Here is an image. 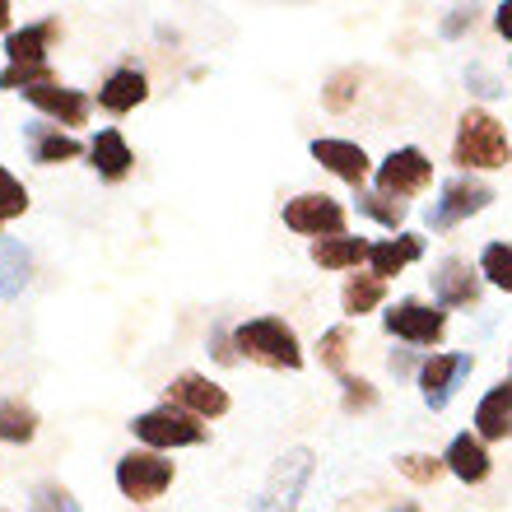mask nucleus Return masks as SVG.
<instances>
[{
	"instance_id": "4",
	"label": "nucleus",
	"mask_w": 512,
	"mask_h": 512,
	"mask_svg": "<svg viewBox=\"0 0 512 512\" xmlns=\"http://www.w3.org/2000/svg\"><path fill=\"white\" fill-rule=\"evenodd\" d=\"M131 433L149 447V452H173V447L205 443V419L187 415V410L173 401H163V405H154V410H145V415H135Z\"/></svg>"
},
{
	"instance_id": "23",
	"label": "nucleus",
	"mask_w": 512,
	"mask_h": 512,
	"mask_svg": "<svg viewBox=\"0 0 512 512\" xmlns=\"http://www.w3.org/2000/svg\"><path fill=\"white\" fill-rule=\"evenodd\" d=\"M373 243L364 238H322V243H312V261L322 270H354L359 261H368Z\"/></svg>"
},
{
	"instance_id": "13",
	"label": "nucleus",
	"mask_w": 512,
	"mask_h": 512,
	"mask_svg": "<svg viewBox=\"0 0 512 512\" xmlns=\"http://www.w3.org/2000/svg\"><path fill=\"white\" fill-rule=\"evenodd\" d=\"M312 159L322 163L326 173H336L340 182H350L354 191H364V177H368V168H373L364 145H354V140H331V135L312 140Z\"/></svg>"
},
{
	"instance_id": "19",
	"label": "nucleus",
	"mask_w": 512,
	"mask_h": 512,
	"mask_svg": "<svg viewBox=\"0 0 512 512\" xmlns=\"http://www.w3.org/2000/svg\"><path fill=\"white\" fill-rule=\"evenodd\" d=\"M89 163H94V173L103 177V182H122V177H131L135 154H131V145H126V135L117 131V126H108V131L94 135V145H89Z\"/></svg>"
},
{
	"instance_id": "3",
	"label": "nucleus",
	"mask_w": 512,
	"mask_h": 512,
	"mask_svg": "<svg viewBox=\"0 0 512 512\" xmlns=\"http://www.w3.org/2000/svg\"><path fill=\"white\" fill-rule=\"evenodd\" d=\"M312 471H317L312 447H289L284 457H275V466H270V475H266V485H261V494L252 499V508H247V512H298Z\"/></svg>"
},
{
	"instance_id": "18",
	"label": "nucleus",
	"mask_w": 512,
	"mask_h": 512,
	"mask_svg": "<svg viewBox=\"0 0 512 512\" xmlns=\"http://www.w3.org/2000/svg\"><path fill=\"white\" fill-rule=\"evenodd\" d=\"M475 438L480 443H503L512 438V378L485 391V401L475 405Z\"/></svg>"
},
{
	"instance_id": "24",
	"label": "nucleus",
	"mask_w": 512,
	"mask_h": 512,
	"mask_svg": "<svg viewBox=\"0 0 512 512\" xmlns=\"http://www.w3.org/2000/svg\"><path fill=\"white\" fill-rule=\"evenodd\" d=\"M38 438V410L19 396H0V443H33Z\"/></svg>"
},
{
	"instance_id": "21",
	"label": "nucleus",
	"mask_w": 512,
	"mask_h": 512,
	"mask_svg": "<svg viewBox=\"0 0 512 512\" xmlns=\"http://www.w3.org/2000/svg\"><path fill=\"white\" fill-rule=\"evenodd\" d=\"M424 256V238H415V233H396V238H387V243H373V252H368V266H373V275L378 280H391V275H401L410 261H419Z\"/></svg>"
},
{
	"instance_id": "32",
	"label": "nucleus",
	"mask_w": 512,
	"mask_h": 512,
	"mask_svg": "<svg viewBox=\"0 0 512 512\" xmlns=\"http://www.w3.org/2000/svg\"><path fill=\"white\" fill-rule=\"evenodd\" d=\"M24 210H28V187L0 163V224H5V219H19Z\"/></svg>"
},
{
	"instance_id": "38",
	"label": "nucleus",
	"mask_w": 512,
	"mask_h": 512,
	"mask_svg": "<svg viewBox=\"0 0 512 512\" xmlns=\"http://www.w3.org/2000/svg\"><path fill=\"white\" fill-rule=\"evenodd\" d=\"M494 28H499L503 38H512V0H508V5H499V10H494Z\"/></svg>"
},
{
	"instance_id": "26",
	"label": "nucleus",
	"mask_w": 512,
	"mask_h": 512,
	"mask_svg": "<svg viewBox=\"0 0 512 512\" xmlns=\"http://www.w3.org/2000/svg\"><path fill=\"white\" fill-rule=\"evenodd\" d=\"M317 359H322L326 373H336L340 382L350 378L345 373V359H350V326H331V331H322V340H317Z\"/></svg>"
},
{
	"instance_id": "29",
	"label": "nucleus",
	"mask_w": 512,
	"mask_h": 512,
	"mask_svg": "<svg viewBox=\"0 0 512 512\" xmlns=\"http://www.w3.org/2000/svg\"><path fill=\"white\" fill-rule=\"evenodd\" d=\"M42 84H56L52 61H47V66H5L0 70V89H5V94H28V89H42Z\"/></svg>"
},
{
	"instance_id": "10",
	"label": "nucleus",
	"mask_w": 512,
	"mask_h": 512,
	"mask_svg": "<svg viewBox=\"0 0 512 512\" xmlns=\"http://www.w3.org/2000/svg\"><path fill=\"white\" fill-rule=\"evenodd\" d=\"M475 359L471 354H433L419 364V396L429 410H447V401L457 396V387L471 378Z\"/></svg>"
},
{
	"instance_id": "33",
	"label": "nucleus",
	"mask_w": 512,
	"mask_h": 512,
	"mask_svg": "<svg viewBox=\"0 0 512 512\" xmlns=\"http://www.w3.org/2000/svg\"><path fill=\"white\" fill-rule=\"evenodd\" d=\"M354 94H359V70H340V75H331V84L322 89V108L345 112L354 103Z\"/></svg>"
},
{
	"instance_id": "40",
	"label": "nucleus",
	"mask_w": 512,
	"mask_h": 512,
	"mask_svg": "<svg viewBox=\"0 0 512 512\" xmlns=\"http://www.w3.org/2000/svg\"><path fill=\"white\" fill-rule=\"evenodd\" d=\"M5 28H10V5L0 0V33H5Z\"/></svg>"
},
{
	"instance_id": "8",
	"label": "nucleus",
	"mask_w": 512,
	"mask_h": 512,
	"mask_svg": "<svg viewBox=\"0 0 512 512\" xmlns=\"http://www.w3.org/2000/svg\"><path fill=\"white\" fill-rule=\"evenodd\" d=\"M387 336L405 340V345H438L447 336V312L438 303H419V298H401L391 312H382Z\"/></svg>"
},
{
	"instance_id": "17",
	"label": "nucleus",
	"mask_w": 512,
	"mask_h": 512,
	"mask_svg": "<svg viewBox=\"0 0 512 512\" xmlns=\"http://www.w3.org/2000/svg\"><path fill=\"white\" fill-rule=\"evenodd\" d=\"M24 140H28V159L38 168H56V163H70L84 154V145L75 135H66L61 126H47V122H28Z\"/></svg>"
},
{
	"instance_id": "41",
	"label": "nucleus",
	"mask_w": 512,
	"mask_h": 512,
	"mask_svg": "<svg viewBox=\"0 0 512 512\" xmlns=\"http://www.w3.org/2000/svg\"><path fill=\"white\" fill-rule=\"evenodd\" d=\"M387 512H419V503H410V499H405V503H396V508H387Z\"/></svg>"
},
{
	"instance_id": "30",
	"label": "nucleus",
	"mask_w": 512,
	"mask_h": 512,
	"mask_svg": "<svg viewBox=\"0 0 512 512\" xmlns=\"http://www.w3.org/2000/svg\"><path fill=\"white\" fill-rule=\"evenodd\" d=\"M354 205H359V215L378 219V224H387V229H401L405 224V201H391V196H382V191H359Z\"/></svg>"
},
{
	"instance_id": "27",
	"label": "nucleus",
	"mask_w": 512,
	"mask_h": 512,
	"mask_svg": "<svg viewBox=\"0 0 512 512\" xmlns=\"http://www.w3.org/2000/svg\"><path fill=\"white\" fill-rule=\"evenodd\" d=\"M28 512H84V508L61 480H42V485H33V494H28Z\"/></svg>"
},
{
	"instance_id": "9",
	"label": "nucleus",
	"mask_w": 512,
	"mask_h": 512,
	"mask_svg": "<svg viewBox=\"0 0 512 512\" xmlns=\"http://www.w3.org/2000/svg\"><path fill=\"white\" fill-rule=\"evenodd\" d=\"M433 182V163L424 149L405 145V149H391L387 159L378 163V191L391 196V201H405V196H419V191Z\"/></svg>"
},
{
	"instance_id": "28",
	"label": "nucleus",
	"mask_w": 512,
	"mask_h": 512,
	"mask_svg": "<svg viewBox=\"0 0 512 512\" xmlns=\"http://www.w3.org/2000/svg\"><path fill=\"white\" fill-rule=\"evenodd\" d=\"M480 275H485L494 289L512 294V243H489L480 252Z\"/></svg>"
},
{
	"instance_id": "12",
	"label": "nucleus",
	"mask_w": 512,
	"mask_h": 512,
	"mask_svg": "<svg viewBox=\"0 0 512 512\" xmlns=\"http://www.w3.org/2000/svg\"><path fill=\"white\" fill-rule=\"evenodd\" d=\"M168 401L182 405V410L196 419L229 415V391L219 387V382H210L205 373H177V378L168 382Z\"/></svg>"
},
{
	"instance_id": "2",
	"label": "nucleus",
	"mask_w": 512,
	"mask_h": 512,
	"mask_svg": "<svg viewBox=\"0 0 512 512\" xmlns=\"http://www.w3.org/2000/svg\"><path fill=\"white\" fill-rule=\"evenodd\" d=\"M233 350L261 368H289V373L303 368V345L284 317H252V322L233 326Z\"/></svg>"
},
{
	"instance_id": "31",
	"label": "nucleus",
	"mask_w": 512,
	"mask_h": 512,
	"mask_svg": "<svg viewBox=\"0 0 512 512\" xmlns=\"http://www.w3.org/2000/svg\"><path fill=\"white\" fill-rule=\"evenodd\" d=\"M396 471H401L410 485H433V480L447 471V461L429 457V452H405V457H396Z\"/></svg>"
},
{
	"instance_id": "36",
	"label": "nucleus",
	"mask_w": 512,
	"mask_h": 512,
	"mask_svg": "<svg viewBox=\"0 0 512 512\" xmlns=\"http://www.w3.org/2000/svg\"><path fill=\"white\" fill-rule=\"evenodd\" d=\"M210 354H215L219 364H238V350H233V331L215 326V331H210Z\"/></svg>"
},
{
	"instance_id": "6",
	"label": "nucleus",
	"mask_w": 512,
	"mask_h": 512,
	"mask_svg": "<svg viewBox=\"0 0 512 512\" xmlns=\"http://www.w3.org/2000/svg\"><path fill=\"white\" fill-rule=\"evenodd\" d=\"M284 229L303 238H345V205L331 201L326 191H303L294 201H284Z\"/></svg>"
},
{
	"instance_id": "34",
	"label": "nucleus",
	"mask_w": 512,
	"mask_h": 512,
	"mask_svg": "<svg viewBox=\"0 0 512 512\" xmlns=\"http://www.w3.org/2000/svg\"><path fill=\"white\" fill-rule=\"evenodd\" d=\"M340 387H345L340 405H345L350 415H359V410H373V405H378V387H373V382H364V378H345Z\"/></svg>"
},
{
	"instance_id": "1",
	"label": "nucleus",
	"mask_w": 512,
	"mask_h": 512,
	"mask_svg": "<svg viewBox=\"0 0 512 512\" xmlns=\"http://www.w3.org/2000/svg\"><path fill=\"white\" fill-rule=\"evenodd\" d=\"M452 163L471 168V173H494L512 163V140L503 122L485 108H466L457 122V140H452Z\"/></svg>"
},
{
	"instance_id": "25",
	"label": "nucleus",
	"mask_w": 512,
	"mask_h": 512,
	"mask_svg": "<svg viewBox=\"0 0 512 512\" xmlns=\"http://www.w3.org/2000/svg\"><path fill=\"white\" fill-rule=\"evenodd\" d=\"M387 298V280H378V275H350L345 280V289H340V308H345V317H364V312H373Z\"/></svg>"
},
{
	"instance_id": "11",
	"label": "nucleus",
	"mask_w": 512,
	"mask_h": 512,
	"mask_svg": "<svg viewBox=\"0 0 512 512\" xmlns=\"http://www.w3.org/2000/svg\"><path fill=\"white\" fill-rule=\"evenodd\" d=\"M429 280L438 308H471V303H480V266L461 261V256H443Z\"/></svg>"
},
{
	"instance_id": "14",
	"label": "nucleus",
	"mask_w": 512,
	"mask_h": 512,
	"mask_svg": "<svg viewBox=\"0 0 512 512\" xmlns=\"http://www.w3.org/2000/svg\"><path fill=\"white\" fill-rule=\"evenodd\" d=\"M24 98L42 117H52L61 126H84L89 122V108H94V98L80 94V89H66V84H42V89H28Z\"/></svg>"
},
{
	"instance_id": "16",
	"label": "nucleus",
	"mask_w": 512,
	"mask_h": 512,
	"mask_svg": "<svg viewBox=\"0 0 512 512\" xmlns=\"http://www.w3.org/2000/svg\"><path fill=\"white\" fill-rule=\"evenodd\" d=\"M145 98H149V80H145V70H135V66H117L108 80L98 84V108L112 112V117L135 112Z\"/></svg>"
},
{
	"instance_id": "15",
	"label": "nucleus",
	"mask_w": 512,
	"mask_h": 512,
	"mask_svg": "<svg viewBox=\"0 0 512 512\" xmlns=\"http://www.w3.org/2000/svg\"><path fill=\"white\" fill-rule=\"evenodd\" d=\"M61 38V19H42V24H24L5 38V66H47L52 42Z\"/></svg>"
},
{
	"instance_id": "20",
	"label": "nucleus",
	"mask_w": 512,
	"mask_h": 512,
	"mask_svg": "<svg viewBox=\"0 0 512 512\" xmlns=\"http://www.w3.org/2000/svg\"><path fill=\"white\" fill-rule=\"evenodd\" d=\"M443 461H447V471L457 475L461 485H480V480H489V452H485V443H480L475 433H457V438L447 443Z\"/></svg>"
},
{
	"instance_id": "7",
	"label": "nucleus",
	"mask_w": 512,
	"mask_h": 512,
	"mask_svg": "<svg viewBox=\"0 0 512 512\" xmlns=\"http://www.w3.org/2000/svg\"><path fill=\"white\" fill-rule=\"evenodd\" d=\"M173 461L163 457V452H149V447H140V452H126L122 461H117V489H122L131 503H149L159 499L163 489L173 485Z\"/></svg>"
},
{
	"instance_id": "35",
	"label": "nucleus",
	"mask_w": 512,
	"mask_h": 512,
	"mask_svg": "<svg viewBox=\"0 0 512 512\" xmlns=\"http://www.w3.org/2000/svg\"><path fill=\"white\" fill-rule=\"evenodd\" d=\"M466 28H475V10H471V5H457V10H447V19H443V38H447V42H457Z\"/></svg>"
},
{
	"instance_id": "37",
	"label": "nucleus",
	"mask_w": 512,
	"mask_h": 512,
	"mask_svg": "<svg viewBox=\"0 0 512 512\" xmlns=\"http://www.w3.org/2000/svg\"><path fill=\"white\" fill-rule=\"evenodd\" d=\"M466 84H471V94H480V98H494V94H503V89H499V80H494V75H489L485 66H471V70H466Z\"/></svg>"
},
{
	"instance_id": "39",
	"label": "nucleus",
	"mask_w": 512,
	"mask_h": 512,
	"mask_svg": "<svg viewBox=\"0 0 512 512\" xmlns=\"http://www.w3.org/2000/svg\"><path fill=\"white\" fill-rule=\"evenodd\" d=\"M387 364H391V373L401 378V373H410V368H415V359H410V354H405V350H396V354H391V359H387Z\"/></svg>"
},
{
	"instance_id": "5",
	"label": "nucleus",
	"mask_w": 512,
	"mask_h": 512,
	"mask_svg": "<svg viewBox=\"0 0 512 512\" xmlns=\"http://www.w3.org/2000/svg\"><path fill=\"white\" fill-rule=\"evenodd\" d=\"M489 201H494V187L475 182V177H447L443 187H438V201L429 205V229L433 233L457 229L461 219L489 210Z\"/></svg>"
},
{
	"instance_id": "22",
	"label": "nucleus",
	"mask_w": 512,
	"mask_h": 512,
	"mask_svg": "<svg viewBox=\"0 0 512 512\" xmlns=\"http://www.w3.org/2000/svg\"><path fill=\"white\" fill-rule=\"evenodd\" d=\"M28 275H33V256L24 252V243L0 238V298L14 303L28 289Z\"/></svg>"
}]
</instances>
